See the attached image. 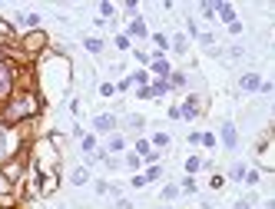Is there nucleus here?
<instances>
[{
    "instance_id": "nucleus-4",
    "label": "nucleus",
    "mask_w": 275,
    "mask_h": 209,
    "mask_svg": "<svg viewBox=\"0 0 275 209\" xmlns=\"http://www.w3.org/2000/svg\"><path fill=\"white\" fill-rule=\"evenodd\" d=\"M10 87V67H0V93H7Z\"/></svg>"
},
{
    "instance_id": "nucleus-3",
    "label": "nucleus",
    "mask_w": 275,
    "mask_h": 209,
    "mask_svg": "<svg viewBox=\"0 0 275 209\" xmlns=\"http://www.w3.org/2000/svg\"><path fill=\"white\" fill-rule=\"evenodd\" d=\"M242 87H245V90H259L262 83H259V76H256V73H245V76H242Z\"/></svg>"
},
{
    "instance_id": "nucleus-15",
    "label": "nucleus",
    "mask_w": 275,
    "mask_h": 209,
    "mask_svg": "<svg viewBox=\"0 0 275 209\" xmlns=\"http://www.w3.org/2000/svg\"><path fill=\"white\" fill-rule=\"evenodd\" d=\"M116 209H133V203H130V199H119V206Z\"/></svg>"
},
{
    "instance_id": "nucleus-8",
    "label": "nucleus",
    "mask_w": 275,
    "mask_h": 209,
    "mask_svg": "<svg viewBox=\"0 0 275 209\" xmlns=\"http://www.w3.org/2000/svg\"><path fill=\"white\" fill-rule=\"evenodd\" d=\"M87 50H90V53H100V50H103V44L93 37V40H87Z\"/></svg>"
},
{
    "instance_id": "nucleus-7",
    "label": "nucleus",
    "mask_w": 275,
    "mask_h": 209,
    "mask_svg": "<svg viewBox=\"0 0 275 209\" xmlns=\"http://www.w3.org/2000/svg\"><path fill=\"white\" fill-rule=\"evenodd\" d=\"M130 33H136V37H146V24H139V20H133Z\"/></svg>"
},
{
    "instance_id": "nucleus-5",
    "label": "nucleus",
    "mask_w": 275,
    "mask_h": 209,
    "mask_svg": "<svg viewBox=\"0 0 275 209\" xmlns=\"http://www.w3.org/2000/svg\"><path fill=\"white\" fill-rule=\"evenodd\" d=\"M87 179H90V173H87V170H73V186H83Z\"/></svg>"
},
{
    "instance_id": "nucleus-10",
    "label": "nucleus",
    "mask_w": 275,
    "mask_h": 209,
    "mask_svg": "<svg viewBox=\"0 0 275 209\" xmlns=\"http://www.w3.org/2000/svg\"><path fill=\"white\" fill-rule=\"evenodd\" d=\"M173 44H176V53H186V37H176Z\"/></svg>"
},
{
    "instance_id": "nucleus-14",
    "label": "nucleus",
    "mask_w": 275,
    "mask_h": 209,
    "mask_svg": "<svg viewBox=\"0 0 275 209\" xmlns=\"http://www.w3.org/2000/svg\"><path fill=\"white\" fill-rule=\"evenodd\" d=\"M100 13L103 17H113V4H100Z\"/></svg>"
},
{
    "instance_id": "nucleus-11",
    "label": "nucleus",
    "mask_w": 275,
    "mask_h": 209,
    "mask_svg": "<svg viewBox=\"0 0 275 209\" xmlns=\"http://www.w3.org/2000/svg\"><path fill=\"white\" fill-rule=\"evenodd\" d=\"M245 183L256 186V183H259V173H256V170H249V173H245Z\"/></svg>"
},
{
    "instance_id": "nucleus-6",
    "label": "nucleus",
    "mask_w": 275,
    "mask_h": 209,
    "mask_svg": "<svg viewBox=\"0 0 275 209\" xmlns=\"http://www.w3.org/2000/svg\"><path fill=\"white\" fill-rule=\"evenodd\" d=\"M222 139H225V146H236V130L225 127V130H222Z\"/></svg>"
},
{
    "instance_id": "nucleus-16",
    "label": "nucleus",
    "mask_w": 275,
    "mask_h": 209,
    "mask_svg": "<svg viewBox=\"0 0 275 209\" xmlns=\"http://www.w3.org/2000/svg\"><path fill=\"white\" fill-rule=\"evenodd\" d=\"M0 150H4V133H0ZM0 156H4V153H0Z\"/></svg>"
},
{
    "instance_id": "nucleus-9",
    "label": "nucleus",
    "mask_w": 275,
    "mask_h": 209,
    "mask_svg": "<svg viewBox=\"0 0 275 209\" xmlns=\"http://www.w3.org/2000/svg\"><path fill=\"white\" fill-rule=\"evenodd\" d=\"M153 70H156V73H163V76L169 73V67H166V60H156V64H153Z\"/></svg>"
},
{
    "instance_id": "nucleus-13",
    "label": "nucleus",
    "mask_w": 275,
    "mask_h": 209,
    "mask_svg": "<svg viewBox=\"0 0 275 209\" xmlns=\"http://www.w3.org/2000/svg\"><path fill=\"white\" fill-rule=\"evenodd\" d=\"M153 40H156V47H159V50H166V44H169V40L163 37V33H156V37H153Z\"/></svg>"
},
{
    "instance_id": "nucleus-1",
    "label": "nucleus",
    "mask_w": 275,
    "mask_h": 209,
    "mask_svg": "<svg viewBox=\"0 0 275 209\" xmlns=\"http://www.w3.org/2000/svg\"><path fill=\"white\" fill-rule=\"evenodd\" d=\"M93 127L100 130V133H107V130L116 127V120H113V116H96V120H93Z\"/></svg>"
},
{
    "instance_id": "nucleus-12",
    "label": "nucleus",
    "mask_w": 275,
    "mask_h": 209,
    "mask_svg": "<svg viewBox=\"0 0 275 209\" xmlns=\"http://www.w3.org/2000/svg\"><path fill=\"white\" fill-rule=\"evenodd\" d=\"M199 166H202V163H199V159H196V156H193V159H186V170H189V173H196V170H199Z\"/></svg>"
},
{
    "instance_id": "nucleus-2",
    "label": "nucleus",
    "mask_w": 275,
    "mask_h": 209,
    "mask_svg": "<svg viewBox=\"0 0 275 209\" xmlns=\"http://www.w3.org/2000/svg\"><path fill=\"white\" fill-rule=\"evenodd\" d=\"M213 13H219L222 20H229V24H236V20H232V7H229V4H216V7H213Z\"/></svg>"
}]
</instances>
